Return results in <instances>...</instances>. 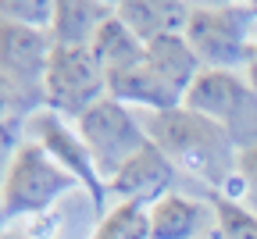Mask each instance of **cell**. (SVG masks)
<instances>
[{"label": "cell", "instance_id": "obj_14", "mask_svg": "<svg viewBox=\"0 0 257 239\" xmlns=\"http://www.w3.org/2000/svg\"><path fill=\"white\" fill-rule=\"evenodd\" d=\"M143 47H147V43H140V36L118 18V11H114L100 29H96V36H93V43H89L93 57L100 61V68H104L107 75L133 68V64L143 57Z\"/></svg>", "mask_w": 257, "mask_h": 239}, {"label": "cell", "instance_id": "obj_9", "mask_svg": "<svg viewBox=\"0 0 257 239\" xmlns=\"http://www.w3.org/2000/svg\"><path fill=\"white\" fill-rule=\"evenodd\" d=\"M50 50H54V43H50L47 29H32V25H22V22H11L0 15V75L11 79L40 107H47L43 79H47Z\"/></svg>", "mask_w": 257, "mask_h": 239}, {"label": "cell", "instance_id": "obj_21", "mask_svg": "<svg viewBox=\"0 0 257 239\" xmlns=\"http://www.w3.org/2000/svg\"><path fill=\"white\" fill-rule=\"evenodd\" d=\"M8 225H11V218H8V211H4V200H0V239H4V235L11 232Z\"/></svg>", "mask_w": 257, "mask_h": 239}, {"label": "cell", "instance_id": "obj_3", "mask_svg": "<svg viewBox=\"0 0 257 239\" xmlns=\"http://www.w3.org/2000/svg\"><path fill=\"white\" fill-rule=\"evenodd\" d=\"M186 43L204 72H246L257 43V4H193Z\"/></svg>", "mask_w": 257, "mask_h": 239}, {"label": "cell", "instance_id": "obj_22", "mask_svg": "<svg viewBox=\"0 0 257 239\" xmlns=\"http://www.w3.org/2000/svg\"><path fill=\"white\" fill-rule=\"evenodd\" d=\"M4 239H36V235H29V232H8Z\"/></svg>", "mask_w": 257, "mask_h": 239}, {"label": "cell", "instance_id": "obj_12", "mask_svg": "<svg viewBox=\"0 0 257 239\" xmlns=\"http://www.w3.org/2000/svg\"><path fill=\"white\" fill-rule=\"evenodd\" d=\"M114 11L140 36V43H154L161 36H182L193 4H179V0H118Z\"/></svg>", "mask_w": 257, "mask_h": 239}, {"label": "cell", "instance_id": "obj_18", "mask_svg": "<svg viewBox=\"0 0 257 239\" xmlns=\"http://www.w3.org/2000/svg\"><path fill=\"white\" fill-rule=\"evenodd\" d=\"M0 15L11 18V22H22V25L47 29V32H50L54 0H0Z\"/></svg>", "mask_w": 257, "mask_h": 239}, {"label": "cell", "instance_id": "obj_23", "mask_svg": "<svg viewBox=\"0 0 257 239\" xmlns=\"http://www.w3.org/2000/svg\"><path fill=\"white\" fill-rule=\"evenodd\" d=\"M207 239H218V232H214V235H207Z\"/></svg>", "mask_w": 257, "mask_h": 239}, {"label": "cell", "instance_id": "obj_5", "mask_svg": "<svg viewBox=\"0 0 257 239\" xmlns=\"http://www.w3.org/2000/svg\"><path fill=\"white\" fill-rule=\"evenodd\" d=\"M225 129L236 150L257 147V89L239 72H200L189 86L186 104Z\"/></svg>", "mask_w": 257, "mask_h": 239}, {"label": "cell", "instance_id": "obj_19", "mask_svg": "<svg viewBox=\"0 0 257 239\" xmlns=\"http://www.w3.org/2000/svg\"><path fill=\"white\" fill-rule=\"evenodd\" d=\"M25 143V122H4L0 125V186H4V175L18 154V147Z\"/></svg>", "mask_w": 257, "mask_h": 239}, {"label": "cell", "instance_id": "obj_17", "mask_svg": "<svg viewBox=\"0 0 257 239\" xmlns=\"http://www.w3.org/2000/svg\"><path fill=\"white\" fill-rule=\"evenodd\" d=\"M221 196L243 203L250 214H257V147L239 150V157H236V179L229 182V189H225Z\"/></svg>", "mask_w": 257, "mask_h": 239}, {"label": "cell", "instance_id": "obj_4", "mask_svg": "<svg viewBox=\"0 0 257 239\" xmlns=\"http://www.w3.org/2000/svg\"><path fill=\"white\" fill-rule=\"evenodd\" d=\"M72 189H82L64 168L36 143L25 136V143L18 147L4 186H0V200H4V211L11 221L22 218H40L47 214L57 200H64Z\"/></svg>", "mask_w": 257, "mask_h": 239}, {"label": "cell", "instance_id": "obj_11", "mask_svg": "<svg viewBox=\"0 0 257 239\" xmlns=\"http://www.w3.org/2000/svg\"><path fill=\"white\" fill-rule=\"evenodd\" d=\"M150 239H207L218 232V214L211 200H197L186 193H168L147 207Z\"/></svg>", "mask_w": 257, "mask_h": 239}, {"label": "cell", "instance_id": "obj_20", "mask_svg": "<svg viewBox=\"0 0 257 239\" xmlns=\"http://www.w3.org/2000/svg\"><path fill=\"white\" fill-rule=\"evenodd\" d=\"M243 75H246V82L257 89V43H253V57H250V64H246V72H243Z\"/></svg>", "mask_w": 257, "mask_h": 239}, {"label": "cell", "instance_id": "obj_10", "mask_svg": "<svg viewBox=\"0 0 257 239\" xmlns=\"http://www.w3.org/2000/svg\"><path fill=\"white\" fill-rule=\"evenodd\" d=\"M175 182H179V168L150 143L147 150H140L107 182V200L111 203L133 200V203H147V207H150V203H157L161 196L175 193Z\"/></svg>", "mask_w": 257, "mask_h": 239}, {"label": "cell", "instance_id": "obj_15", "mask_svg": "<svg viewBox=\"0 0 257 239\" xmlns=\"http://www.w3.org/2000/svg\"><path fill=\"white\" fill-rule=\"evenodd\" d=\"M93 239H150V214L147 203H111L93 228Z\"/></svg>", "mask_w": 257, "mask_h": 239}, {"label": "cell", "instance_id": "obj_7", "mask_svg": "<svg viewBox=\"0 0 257 239\" xmlns=\"http://www.w3.org/2000/svg\"><path fill=\"white\" fill-rule=\"evenodd\" d=\"M107 96V72L93 57L89 47H54L47 79H43V100L47 107L68 122H79L93 104Z\"/></svg>", "mask_w": 257, "mask_h": 239}, {"label": "cell", "instance_id": "obj_13", "mask_svg": "<svg viewBox=\"0 0 257 239\" xmlns=\"http://www.w3.org/2000/svg\"><path fill=\"white\" fill-rule=\"evenodd\" d=\"M114 15V4H93V0H54L50 43L54 47H89L96 29Z\"/></svg>", "mask_w": 257, "mask_h": 239}, {"label": "cell", "instance_id": "obj_16", "mask_svg": "<svg viewBox=\"0 0 257 239\" xmlns=\"http://www.w3.org/2000/svg\"><path fill=\"white\" fill-rule=\"evenodd\" d=\"M214 214H218V239H257V214H250L243 203L214 193Z\"/></svg>", "mask_w": 257, "mask_h": 239}, {"label": "cell", "instance_id": "obj_2", "mask_svg": "<svg viewBox=\"0 0 257 239\" xmlns=\"http://www.w3.org/2000/svg\"><path fill=\"white\" fill-rule=\"evenodd\" d=\"M200 72L204 64L197 61L186 36H161L143 47V57L133 68L107 75V96L147 114L175 111L186 104V93Z\"/></svg>", "mask_w": 257, "mask_h": 239}, {"label": "cell", "instance_id": "obj_8", "mask_svg": "<svg viewBox=\"0 0 257 239\" xmlns=\"http://www.w3.org/2000/svg\"><path fill=\"white\" fill-rule=\"evenodd\" d=\"M25 136H29V140H36V143L64 168V172H68V175L86 189V196H89V203H93L96 214H104V211L111 207L107 186H104L100 172H96V164H93V157H89V150H86V143H82L75 122L54 114L50 107H40V111H32V114L25 118Z\"/></svg>", "mask_w": 257, "mask_h": 239}, {"label": "cell", "instance_id": "obj_1", "mask_svg": "<svg viewBox=\"0 0 257 239\" xmlns=\"http://www.w3.org/2000/svg\"><path fill=\"white\" fill-rule=\"evenodd\" d=\"M143 129L150 136V143L179 168V175L197 179L214 193H225L229 182L236 179L239 150L225 136V129L214 125L211 118L189 107H175V111L147 114Z\"/></svg>", "mask_w": 257, "mask_h": 239}, {"label": "cell", "instance_id": "obj_6", "mask_svg": "<svg viewBox=\"0 0 257 239\" xmlns=\"http://www.w3.org/2000/svg\"><path fill=\"white\" fill-rule=\"evenodd\" d=\"M82 143L100 172L104 186L133 161L140 150L150 147V136L143 129V118L133 114V107L118 104L114 96H104L100 104H93L79 122H75Z\"/></svg>", "mask_w": 257, "mask_h": 239}]
</instances>
